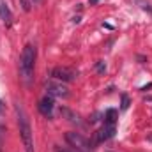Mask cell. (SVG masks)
Instances as JSON below:
<instances>
[{
	"instance_id": "1",
	"label": "cell",
	"mask_w": 152,
	"mask_h": 152,
	"mask_svg": "<svg viewBox=\"0 0 152 152\" xmlns=\"http://www.w3.org/2000/svg\"><path fill=\"white\" fill-rule=\"evenodd\" d=\"M14 110H16V117H18V127H20V134H21V140H23L25 151H27V152H34L32 127H30L28 115H27V112H25V108H23V104H21V103H16V104H14Z\"/></svg>"
},
{
	"instance_id": "2",
	"label": "cell",
	"mask_w": 152,
	"mask_h": 152,
	"mask_svg": "<svg viewBox=\"0 0 152 152\" xmlns=\"http://www.w3.org/2000/svg\"><path fill=\"white\" fill-rule=\"evenodd\" d=\"M36 46L32 44H27L21 51V57H20V73L23 76V80L27 83H30L32 75H34V64H36Z\"/></svg>"
},
{
	"instance_id": "3",
	"label": "cell",
	"mask_w": 152,
	"mask_h": 152,
	"mask_svg": "<svg viewBox=\"0 0 152 152\" xmlns=\"http://www.w3.org/2000/svg\"><path fill=\"white\" fill-rule=\"evenodd\" d=\"M66 140L71 147H75L76 152H92V145L87 138H83L80 133H67Z\"/></svg>"
},
{
	"instance_id": "4",
	"label": "cell",
	"mask_w": 152,
	"mask_h": 152,
	"mask_svg": "<svg viewBox=\"0 0 152 152\" xmlns=\"http://www.w3.org/2000/svg\"><path fill=\"white\" fill-rule=\"evenodd\" d=\"M51 76L58 81H73L76 80V71L71 67H55L51 71Z\"/></svg>"
},
{
	"instance_id": "5",
	"label": "cell",
	"mask_w": 152,
	"mask_h": 152,
	"mask_svg": "<svg viewBox=\"0 0 152 152\" xmlns=\"http://www.w3.org/2000/svg\"><path fill=\"white\" fill-rule=\"evenodd\" d=\"M46 90H48V96H51V97H67V96H69L67 87H64L62 83H53V81H50V83L46 85Z\"/></svg>"
},
{
	"instance_id": "6",
	"label": "cell",
	"mask_w": 152,
	"mask_h": 152,
	"mask_svg": "<svg viewBox=\"0 0 152 152\" xmlns=\"http://www.w3.org/2000/svg\"><path fill=\"white\" fill-rule=\"evenodd\" d=\"M53 108H55V101H53L51 96H44V97L39 101V112L44 115V117L51 118V117H53Z\"/></svg>"
},
{
	"instance_id": "7",
	"label": "cell",
	"mask_w": 152,
	"mask_h": 152,
	"mask_svg": "<svg viewBox=\"0 0 152 152\" xmlns=\"http://www.w3.org/2000/svg\"><path fill=\"white\" fill-rule=\"evenodd\" d=\"M0 21L5 25V27H11L12 25V14L5 4V0H0Z\"/></svg>"
},
{
	"instance_id": "8",
	"label": "cell",
	"mask_w": 152,
	"mask_h": 152,
	"mask_svg": "<svg viewBox=\"0 0 152 152\" xmlns=\"http://www.w3.org/2000/svg\"><path fill=\"white\" fill-rule=\"evenodd\" d=\"M113 134H115V124H108V122H104V126L97 131V140H99V142H104V140L112 138Z\"/></svg>"
},
{
	"instance_id": "9",
	"label": "cell",
	"mask_w": 152,
	"mask_h": 152,
	"mask_svg": "<svg viewBox=\"0 0 152 152\" xmlns=\"http://www.w3.org/2000/svg\"><path fill=\"white\" fill-rule=\"evenodd\" d=\"M115 120H117V110H108V112L104 113V122L115 124Z\"/></svg>"
},
{
	"instance_id": "10",
	"label": "cell",
	"mask_w": 152,
	"mask_h": 152,
	"mask_svg": "<svg viewBox=\"0 0 152 152\" xmlns=\"http://www.w3.org/2000/svg\"><path fill=\"white\" fill-rule=\"evenodd\" d=\"M60 113L66 115V117H69V120H71V122H76V124H80V117H78V115H75L73 112H69L67 108H62V110H60Z\"/></svg>"
},
{
	"instance_id": "11",
	"label": "cell",
	"mask_w": 152,
	"mask_h": 152,
	"mask_svg": "<svg viewBox=\"0 0 152 152\" xmlns=\"http://www.w3.org/2000/svg\"><path fill=\"white\" fill-rule=\"evenodd\" d=\"M129 106V97L127 96H122V110H126Z\"/></svg>"
},
{
	"instance_id": "12",
	"label": "cell",
	"mask_w": 152,
	"mask_h": 152,
	"mask_svg": "<svg viewBox=\"0 0 152 152\" xmlns=\"http://www.w3.org/2000/svg\"><path fill=\"white\" fill-rule=\"evenodd\" d=\"M104 69H106V67H104V64H103V62H99V64H97V71H99V73H103Z\"/></svg>"
},
{
	"instance_id": "13",
	"label": "cell",
	"mask_w": 152,
	"mask_h": 152,
	"mask_svg": "<svg viewBox=\"0 0 152 152\" xmlns=\"http://www.w3.org/2000/svg\"><path fill=\"white\" fill-rule=\"evenodd\" d=\"M90 2V5H94V4H97V0H88Z\"/></svg>"
},
{
	"instance_id": "14",
	"label": "cell",
	"mask_w": 152,
	"mask_h": 152,
	"mask_svg": "<svg viewBox=\"0 0 152 152\" xmlns=\"http://www.w3.org/2000/svg\"><path fill=\"white\" fill-rule=\"evenodd\" d=\"M57 152H71V151H60V149H57Z\"/></svg>"
},
{
	"instance_id": "15",
	"label": "cell",
	"mask_w": 152,
	"mask_h": 152,
	"mask_svg": "<svg viewBox=\"0 0 152 152\" xmlns=\"http://www.w3.org/2000/svg\"><path fill=\"white\" fill-rule=\"evenodd\" d=\"M34 2H41V0H34Z\"/></svg>"
},
{
	"instance_id": "16",
	"label": "cell",
	"mask_w": 152,
	"mask_h": 152,
	"mask_svg": "<svg viewBox=\"0 0 152 152\" xmlns=\"http://www.w3.org/2000/svg\"><path fill=\"white\" fill-rule=\"evenodd\" d=\"M0 104H2V103H0Z\"/></svg>"
}]
</instances>
